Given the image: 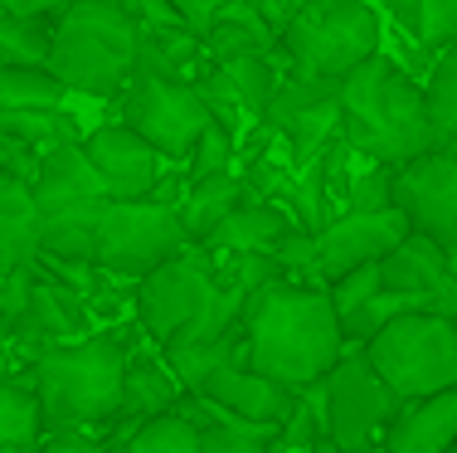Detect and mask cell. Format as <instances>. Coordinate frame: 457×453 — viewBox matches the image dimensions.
Listing matches in <instances>:
<instances>
[{
    "mask_svg": "<svg viewBox=\"0 0 457 453\" xmlns=\"http://www.w3.org/2000/svg\"><path fill=\"white\" fill-rule=\"evenodd\" d=\"M345 351V327L326 283L278 273L244 302V361L287 390L321 381Z\"/></svg>",
    "mask_w": 457,
    "mask_h": 453,
    "instance_id": "1",
    "label": "cell"
},
{
    "mask_svg": "<svg viewBox=\"0 0 457 453\" xmlns=\"http://www.w3.org/2000/svg\"><path fill=\"white\" fill-rule=\"evenodd\" d=\"M341 132L365 161L389 166L438 147L423 88L379 49L341 79Z\"/></svg>",
    "mask_w": 457,
    "mask_h": 453,
    "instance_id": "2",
    "label": "cell"
},
{
    "mask_svg": "<svg viewBox=\"0 0 457 453\" xmlns=\"http://www.w3.org/2000/svg\"><path fill=\"white\" fill-rule=\"evenodd\" d=\"M244 293L214 278V254L190 239L180 254L137 278V322L151 341H200L244 322Z\"/></svg>",
    "mask_w": 457,
    "mask_h": 453,
    "instance_id": "3",
    "label": "cell"
},
{
    "mask_svg": "<svg viewBox=\"0 0 457 453\" xmlns=\"http://www.w3.org/2000/svg\"><path fill=\"white\" fill-rule=\"evenodd\" d=\"M141 20L127 0H69L49 25V73L69 83V93L117 98L137 73Z\"/></svg>",
    "mask_w": 457,
    "mask_h": 453,
    "instance_id": "4",
    "label": "cell"
},
{
    "mask_svg": "<svg viewBox=\"0 0 457 453\" xmlns=\"http://www.w3.org/2000/svg\"><path fill=\"white\" fill-rule=\"evenodd\" d=\"M127 361H132V351L122 337H73L45 347L29 361V385H35L39 409H45V429H107L117 405H122Z\"/></svg>",
    "mask_w": 457,
    "mask_h": 453,
    "instance_id": "5",
    "label": "cell"
},
{
    "mask_svg": "<svg viewBox=\"0 0 457 453\" xmlns=\"http://www.w3.org/2000/svg\"><path fill=\"white\" fill-rule=\"evenodd\" d=\"M278 49L302 79H345L379 49V15L365 0H297L278 29Z\"/></svg>",
    "mask_w": 457,
    "mask_h": 453,
    "instance_id": "6",
    "label": "cell"
},
{
    "mask_svg": "<svg viewBox=\"0 0 457 453\" xmlns=\"http://www.w3.org/2000/svg\"><path fill=\"white\" fill-rule=\"evenodd\" d=\"M370 365L385 375L399 400L457 385V317L443 312H404L361 341Z\"/></svg>",
    "mask_w": 457,
    "mask_h": 453,
    "instance_id": "7",
    "label": "cell"
},
{
    "mask_svg": "<svg viewBox=\"0 0 457 453\" xmlns=\"http://www.w3.org/2000/svg\"><path fill=\"white\" fill-rule=\"evenodd\" d=\"M190 244L176 200L161 196H137V200H107L103 230H97V273L112 278H146L156 264L180 254Z\"/></svg>",
    "mask_w": 457,
    "mask_h": 453,
    "instance_id": "8",
    "label": "cell"
},
{
    "mask_svg": "<svg viewBox=\"0 0 457 453\" xmlns=\"http://www.w3.org/2000/svg\"><path fill=\"white\" fill-rule=\"evenodd\" d=\"M326 385V424H331V449H375L385 444V429L399 415V395L385 385V375L370 365L365 347L345 341L341 361L321 375Z\"/></svg>",
    "mask_w": 457,
    "mask_h": 453,
    "instance_id": "9",
    "label": "cell"
},
{
    "mask_svg": "<svg viewBox=\"0 0 457 453\" xmlns=\"http://www.w3.org/2000/svg\"><path fill=\"white\" fill-rule=\"evenodd\" d=\"M117 98H122V122L137 127L166 161H185L195 147V137L214 122L210 107L200 98V88H195L190 79H176V73L137 69L132 79L122 83Z\"/></svg>",
    "mask_w": 457,
    "mask_h": 453,
    "instance_id": "10",
    "label": "cell"
},
{
    "mask_svg": "<svg viewBox=\"0 0 457 453\" xmlns=\"http://www.w3.org/2000/svg\"><path fill=\"white\" fill-rule=\"evenodd\" d=\"M263 122L287 137L292 166H302L326 147V137L341 132V79H302L287 69L263 107Z\"/></svg>",
    "mask_w": 457,
    "mask_h": 453,
    "instance_id": "11",
    "label": "cell"
},
{
    "mask_svg": "<svg viewBox=\"0 0 457 453\" xmlns=\"http://www.w3.org/2000/svg\"><path fill=\"white\" fill-rule=\"evenodd\" d=\"M395 205L409 214L413 230L438 244H457V156L453 147H428L395 166Z\"/></svg>",
    "mask_w": 457,
    "mask_h": 453,
    "instance_id": "12",
    "label": "cell"
},
{
    "mask_svg": "<svg viewBox=\"0 0 457 453\" xmlns=\"http://www.w3.org/2000/svg\"><path fill=\"white\" fill-rule=\"evenodd\" d=\"M413 230L409 214L399 205H385V210H341L317 230V254H321V278H341L345 268L361 264H379L399 239Z\"/></svg>",
    "mask_w": 457,
    "mask_h": 453,
    "instance_id": "13",
    "label": "cell"
},
{
    "mask_svg": "<svg viewBox=\"0 0 457 453\" xmlns=\"http://www.w3.org/2000/svg\"><path fill=\"white\" fill-rule=\"evenodd\" d=\"M83 147H88L93 166L103 171L112 200H137V196H151V190L161 186V161L166 156H161L137 127H127V122L97 127Z\"/></svg>",
    "mask_w": 457,
    "mask_h": 453,
    "instance_id": "14",
    "label": "cell"
},
{
    "mask_svg": "<svg viewBox=\"0 0 457 453\" xmlns=\"http://www.w3.org/2000/svg\"><path fill=\"white\" fill-rule=\"evenodd\" d=\"M379 278L385 288H404V293H433L438 312L457 317V283L448 264V244H438L433 234L409 230L385 258H379Z\"/></svg>",
    "mask_w": 457,
    "mask_h": 453,
    "instance_id": "15",
    "label": "cell"
},
{
    "mask_svg": "<svg viewBox=\"0 0 457 453\" xmlns=\"http://www.w3.org/2000/svg\"><path fill=\"white\" fill-rule=\"evenodd\" d=\"M83 302L88 298H83L79 288H69L63 278H54V273L39 268L25 317H20L5 337H15L20 347H35V356L45 347H54V341H73V337H83V327H88V307H83Z\"/></svg>",
    "mask_w": 457,
    "mask_h": 453,
    "instance_id": "16",
    "label": "cell"
},
{
    "mask_svg": "<svg viewBox=\"0 0 457 453\" xmlns=\"http://www.w3.org/2000/svg\"><path fill=\"white\" fill-rule=\"evenodd\" d=\"M185 395V385L176 381V371L166 365V356H132L127 361V381H122V405H117L112 424H107V444H127L141 419L170 409Z\"/></svg>",
    "mask_w": 457,
    "mask_h": 453,
    "instance_id": "17",
    "label": "cell"
},
{
    "mask_svg": "<svg viewBox=\"0 0 457 453\" xmlns=\"http://www.w3.org/2000/svg\"><path fill=\"white\" fill-rule=\"evenodd\" d=\"M385 449L389 453H443V449H457V385L399 405L395 424L385 429Z\"/></svg>",
    "mask_w": 457,
    "mask_h": 453,
    "instance_id": "18",
    "label": "cell"
},
{
    "mask_svg": "<svg viewBox=\"0 0 457 453\" xmlns=\"http://www.w3.org/2000/svg\"><path fill=\"white\" fill-rule=\"evenodd\" d=\"M200 395H210V400H220L224 409H234V415L244 419H263V424H282L292 409V395L282 381H273V375L253 371L248 361H234L224 365V371H214L210 381L200 385Z\"/></svg>",
    "mask_w": 457,
    "mask_h": 453,
    "instance_id": "19",
    "label": "cell"
},
{
    "mask_svg": "<svg viewBox=\"0 0 457 453\" xmlns=\"http://www.w3.org/2000/svg\"><path fill=\"white\" fill-rule=\"evenodd\" d=\"M287 224H297V214H292V205H278V200H263L258 190H248L244 200L234 205V210L224 214L220 224H214L210 234H204V249L210 254H244V249H273L278 234L287 230Z\"/></svg>",
    "mask_w": 457,
    "mask_h": 453,
    "instance_id": "20",
    "label": "cell"
},
{
    "mask_svg": "<svg viewBox=\"0 0 457 453\" xmlns=\"http://www.w3.org/2000/svg\"><path fill=\"white\" fill-rule=\"evenodd\" d=\"M29 190H35L39 210H49V205H63V200L107 196V180H103V171L93 166L88 147L73 137V142H59L39 156V171H35V180H29Z\"/></svg>",
    "mask_w": 457,
    "mask_h": 453,
    "instance_id": "21",
    "label": "cell"
},
{
    "mask_svg": "<svg viewBox=\"0 0 457 453\" xmlns=\"http://www.w3.org/2000/svg\"><path fill=\"white\" fill-rule=\"evenodd\" d=\"M112 196H88V200H63L39 210V249L45 254H63V258H88L97 254V230Z\"/></svg>",
    "mask_w": 457,
    "mask_h": 453,
    "instance_id": "22",
    "label": "cell"
},
{
    "mask_svg": "<svg viewBox=\"0 0 457 453\" xmlns=\"http://www.w3.org/2000/svg\"><path fill=\"white\" fill-rule=\"evenodd\" d=\"M39 254V200L20 176L0 171V273Z\"/></svg>",
    "mask_w": 457,
    "mask_h": 453,
    "instance_id": "23",
    "label": "cell"
},
{
    "mask_svg": "<svg viewBox=\"0 0 457 453\" xmlns=\"http://www.w3.org/2000/svg\"><path fill=\"white\" fill-rule=\"evenodd\" d=\"M248 49H278V25L258 0H228L204 29V59H228V54Z\"/></svg>",
    "mask_w": 457,
    "mask_h": 453,
    "instance_id": "24",
    "label": "cell"
},
{
    "mask_svg": "<svg viewBox=\"0 0 457 453\" xmlns=\"http://www.w3.org/2000/svg\"><path fill=\"white\" fill-rule=\"evenodd\" d=\"M161 356L176 371V381L185 390H200L214 371L244 361V322L238 327L220 331V337H200V341H161Z\"/></svg>",
    "mask_w": 457,
    "mask_h": 453,
    "instance_id": "25",
    "label": "cell"
},
{
    "mask_svg": "<svg viewBox=\"0 0 457 453\" xmlns=\"http://www.w3.org/2000/svg\"><path fill=\"white\" fill-rule=\"evenodd\" d=\"M244 196H248V180L238 176V171H214V176L185 180V190L176 200L180 220H185V234H190V239H204V234H210Z\"/></svg>",
    "mask_w": 457,
    "mask_h": 453,
    "instance_id": "26",
    "label": "cell"
},
{
    "mask_svg": "<svg viewBox=\"0 0 457 453\" xmlns=\"http://www.w3.org/2000/svg\"><path fill=\"white\" fill-rule=\"evenodd\" d=\"M45 439V409L35 385L0 381V453H25Z\"/></svg>",
    "mask_w": 457,
    "mask_h": 453,
    "instance_id": "27",
    "label": "cell"
},
{
    "mask_svg": "<svg viewBox=\"0 0 457 453\" xmlns=\"http://www.w3.org/2000/svg\"><path fill=\"white\" fill-rule=\"evenodd\" d=\"M228 73V83L238 88V98L253 117H263L268 98H273L278 79H282V49H248V54H228V59H214Z\"/></svg>",
    "mask_w": 457,
    "mask_h": 453,
    "instance_id": "28",
    "label": "cell"
},
{
    "mask_svg": "<svg viewBox=\"0 0 457 453\" xmlns=\"http://www.w3.org/2000/svg\"><path fill=\"white\" fill-rule=\"evenodd\" d=\"M273 449H331V424H326V385L312 381L292 395L287 419L278 424Z\"/></svg>",
    "mask_w": 457,
    "mask_h": 453,
    "instance_id": "29",
    "label": "cell"
},
{
    "mask_svg": "<svg viewBox=\"0 0 457 453\" xmlns=\"http://www.w3.org/2000/svg\"><path fill=\"white\" fill-rule=\"evenodd\" d=\"M395 25L423 49L457 45V0H389Z\"/></svg>",
    "mask_w": 457,
    "mask_h": 453,
    "instance_id": "30",
    "label": "cell"
},
{
    "mask_svg": "<svg viewBox=\"0 0 457 453\" xmlns=\"http://www.w3.org/2000/svg\"><path fill=\"white\" fill-rule=\"evenodd\" d=\"M69 83L49 63H0V107H63Z\"/></svg>",
    "mask_w": 457,
    "mask_h": 453,
    "instance_id": "31",
    "label": "cell"
},
{
    "mask_svg": "<svg viewBox=\"0 0 457 453\" xmlns=\"http://www.w3.org/2000/svg\"><path fill=\"white\" fill-rule=\"evenodd\" d=\"M0 132L49 151L59 142H73L79 127H73V117L63 113V107H0Z\"/></svg>",
    "mask_w": 457,
    "mask_h": 453,
    "instance_id": "32",
    "label": "cell"
},
{
    "mask_svg": "<svg viewBox=\"0 0 457 453\" xmlns=\"http://www.w3.org/2000/svg\"><path fill=\"white\" fill-rule=\"evenodd\" d=\"M423 103H428V122L438 147H453L457 142V45L438 54L428 83H423Z\"/></svg>",
    "mask_w": 457,
    "mask_h": 453,
    "instance_id": "33",
    "label": "cell"
},
{
    "mask_svg": "<svg viewBox=\"0 0 457 453\" xmlns=\"http://www.w3.org/2000/svg\"><path fill=\"white\" fill-rule=\"evenodd\" d=\"M127 449L132 453H200V424L170 405L161 415L141 419L132 429V439H127Z\"/></svg>",
    "mask_w": 457,
    "mask_h": 453,
    "instance_id": "34",
    "label": "cell"
},
{
    "mask_svg": "<svg viewBox=\"0 0 457 453\" xmlns=\"http://www.w3.org/2000/svg\"><path fill=\"white\" fill-rule=\"evenodd\" d=\"M49 25L39 15H0V63H45L49 59Z\"/></svg>",
    "mask_w": 457,
    "mask_h": 453,
    "instance_id": "35",
    "label": "cell"
},
{
    "mask_svg": "<svg viewBox=\"0 0 457 453\" xmlns=\"http://www.w3.org/2000/svg\"><path fill=\"white\" fill-rule=\"evenodd\" d=\"M190 83L200 88V98H204V107H210V117H214V122H220V127H228L234 137L244 132V122H248L253 113L244 107V98H238V88L228 83V73L220 69V63L210 59V69H204V73H195Z\"/></svg>",
    "mask_w": 457,
    "mask_h": 453,
    "instance_id": "36",
    "label": "cell"
},
{
    "mask_svg": "<svg viewBox=\"0 0 457 453\" xmlns=\"http://www.w3.org/2000/svg\"><path fill=\"white\" fill-rule=\"evenodd\" d=\"M268 254L278 258L282 273L307 278V283H326L321 278V254H317V230H307V224H287Z\"/></svg>",
    "mask_w": 457,
    "mask_h": 453,
    "instance_id": "37",
    "label": "cell"
},
{
    "mask_svg": "<svg viewBox=\"0 0 457 453\" xmlns=\"http://www.w3.org/2000/svg\"><path fill=\"white\" fill-rule=\"evenodd\" d=\"M379 288H385L379 264H361V268H345L341 278H331V283H326V293H331L336 312H341V322H345V317H355V312H361L365 302L379 293Z\"/></svg>",
    "mask_w": 457,
    "mask_h": 453,
    "instance_id": "38",
    "label": "cell"
},
{
    "mask_svg": "<svg viewBox=\"0 0 457 453\" xmlns=\"http://www.w3.org/2000/svg\"><path fill=\"white\" fill-rule=\"evenodd\" d=\"M234 147H238V137L228 132V127L210 122L200 137H195V147H190V176H185V180H200V176H214V171H228V166H234Z\"/></svg>",
    "mask_w": 457,
    "mask_h": 453,
    "instance_id": "39",
    "label": "cell"
},
{
    "mask_svg": "<svg viewBox=\"0 0 457 453\" xmlns=\"http://www.w3.org/2000/svg\"><path fill=\"white\" fill-rule=\"evenodd\" d=\"M385 205H395V166L370 161V171L345 186V210H385Z\"/></svg>",
    "mask_w": 457,
    "mask_h": 453,
    "instance_id": "40",
    "label": "cell"
},
{
    "mask_svg": "<svg viewBox=\"0 0 457 453\" xmlns=\"http://www.w3.org/2000/svg\"><path fill=\"white\" fill-rule=\"evenodd\" d=\"M35 278H39V264H15L0 273V331H10L29 307V293H35Z\"/></svg>",
    "mask_w": 457,
    "mask_h": 453,
    "instance_id": "41",
    "label": "cell"
},
{
    "mask_svg": "<svg viewBox=\"0 0 457 453\" xmlns=\"http://www.w3.org/2000/svg\"><path fill=\"white\" fill-rule=\"evenodd\" d=\"M39 156H45L39 147H29V142H20V137L0 132V171H10V176H20L25 186L35 180V171H39Z\"/></svg>",
    "mask_w": 457,
    "mask_h": 453,
    "instance_id": "42",
    "label": "cell"
},
{
    "mask_svg": "<svg viewBox=\"0 0 457 453\" xmlns=\"http://www.w3.org/2000/svg\"><path fill=\"white\" fill-rule=\"evenodd\" d=\"M127 10L141 20V29H170V25H185L176 0H127Z\"/></svg>",
    "mask_w": 457,
    "mask_h": 453,
    "instance_id": "43",
    "label": "cell"
},
{
    "mask_svg": "<svg viewBox=\"0 0 457 453\" xmlns=\"http://www.w3.org/2000/svg\"><path fill=\"white\" fill-rule=\"evenodd\" d=\"M228 5V0H176V10H180V20H185V29H195V35L204 39V29L214 25V15Z\"/></svg>",
    "mask_w": 457,
    "mask_h": 453,
    "instance_id": "44",
    "label": "cell"
},
{
    "mask_svg": "<svg viewBox=\"0 0 457 453\" xmlns=\"http://www.w3.org/2000/svg\"><path fill=\"white\" fill-rule=\"evenodd\" d=\"M5 10H15V15H39V20H54L69 0H0Z\"/></svg>",
    "mask_w": 457,
    "mask_h": 453,
    "instance_id": "45",
    "label": "cell"
},
{
    "mask_svg": "<svg viewBox=\"0 0 457 453\" xmlns=\"http://www.w3.org/2000/svg\"><path fill=\"white\" fill-rule=\"evenodd\" d=\"M448 264H453V283H457V244L448 249Z\"/></svg>",
    "mask_w": 457,
    "mask_h": 453,
    "instance_id": "46",
    "label": "cell"
},
{
    "mask_svg": "<svg viewBox=\"0 0 457 453\" xmlns=\"http://www.w3.org/2000/svg\"><path fill=\"white\" fill-rule=\"evenodd\" d=\"M258 5H263V10H268V0H258Z\"/></svg>",
    "mask_w": 457,
    "mask_h": 453,
    "instance_id": "47",
    "label": "cell"
},
{
    "mask_svg": "<svg viewBox=\"0 0 457 453\" xmlns=\"http://www.w3.org/2000/svg\"><path fill=\"white\" fill-rule=\"evenodd\" d=\"M453 156H457V142H453Z\"/></svg>",
    "mask_w": 457,
    "mask_h": 453,
    "instance_id": "48",
    "label": "cell"
}]
</instances>
